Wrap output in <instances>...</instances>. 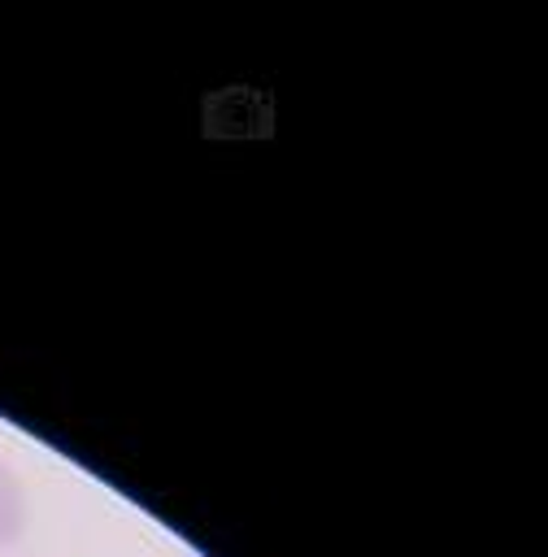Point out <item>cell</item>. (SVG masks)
<instances>
[{
	"instance_id": "1",
	"label": "cell",
	"mask_w": 548,
	"mask_h": 557,
	"mask_svg": "<svg viewBox=\"0 0 548 557\" xmlns=\"http://www.w3.org/2000/svg\"><path fill=\"white\" fill-rule=\"evenodd\" d=\"M17 527H22V496H17L13 474L0 466V540L17 535Z\"/></svg>"
}]
</instances>
